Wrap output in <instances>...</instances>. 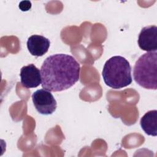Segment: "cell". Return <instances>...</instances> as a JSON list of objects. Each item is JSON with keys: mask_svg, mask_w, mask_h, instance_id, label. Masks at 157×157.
<instances>
[{"mask_svg": "<svg viewBox=\"0 0 157 157\" xmlns=\"http://www.w3.org/2000/svg\"><path fill=\"white\" fill-rule=\"evenodd\" d=\"M140 124L144 131L149 136L157 135V110H152L147 112L141 118Z\"/></svg>", "mask_w": 157, "mask_h": 157, "instance_id": "ba28073f", "label": "cell"}, {"mask_svg": "<svg viewBox=\"0 0 157 157\" xmlns=\"http://www.w3.org/2000/svg\"><path fill=\"white\" fill-rule=\"evenodd\" d=\"M50 45L49 39L40 35H32L27 40V47L29 53L36 56H41L45 54Z\"/></svg>", "mask_w": 157, "mask_h": 157, "instance_id": "52a82bcc", "label": "cell"}, {"mask_svg": "<svg viewBox=\"0 0 157 157\" xmlns=\"http://www.w3.org/2000/svg\"><path fill=\"white\" fill-rule=\"evenodd\" d=\"M18 7L21 11H28L31 8V2L29 1H23L20 2Z\"/></svg>", "mask_w": 157, "mask_h": 157, "instance_id": "9c48e42d", "label": "cell"}, {"mask_svg": "<svg viewBox=\"0 0 157 157\" xmlns=\"http://www.w3.org/2000/svg\"><path fill=\"white\" fill-rule=\"evenodd\" d=\"M139 47L147 52H156L157 50V27L155 25L143 28L139 35Z\"/></svg>", "mask_w": 157, "mask_h": 157, "instance_id": "5b68a950", "label": "cell"}, {"mask_svg": "<svg viewBox=\"0 0 157 157\" xmlns=\"http://www.w3.org/2000/svg\"><path fill=\"white\" fill-rule=\"evenodd\" d=\"M102 75L105 83L113 89L126 87L132 83L131 67L121 56H114L104 64Z\"/></svg>", "mask_w": 157, "mask_h": 157, "instance_id": "7a4b0ae2", "label": "cell"}, {"mask_svg": "<svg viewBox=\"0 0 157 157\" xmlns=\"http://www.w3.org/2000/svg\"><path fill=\"white\" fill-rule=\"evenodd\" d=\"M80 66L67 54L48 56L40 67L42 87L49 91H61L72 86L80 78Z\"/></svg>", "mask_w": 157, "mask_h": 157, "instance_id": "6da1fadb", "label": "cell"}, {"mask_svg": "<svg viewBox=\"0 0 157 157\" xmlns=\"http://www.w3.org/2000/svg\"><path fill=\"white\" fill-rule=\"evenodd\" d=\"M20 76L22 86L26 88H36L42 83L40 71L33 64L22 67Z\"/></svg>", "mask_w": 157, "mask_h": 157, "instance_id": "8992f818", "label": "cell"}, {"mask_svg": "<svg viewBox=\"0 0 157 157\" xmlns=\"http://www.w3.org/2000/svg\"><path fill=\"white\" fill-rule=\"evenodd\" d=\"M135 82L149 90L157 88V52H147L136 61L133 69Z\"/></svg>", "mask_w": 157, "mask_h": 157, "instance_id": "3957f363", "label": "cell"}, {"mask_svg": "<svg viewBox=\"0 0 157 157\" xmlns=\"http://www.w3.org/2000/svg\"><path fill=\"white\" fill-rule=\"evenodd\" d=\"M32 100L37 111L42 115L52 114L56 110L57 103L50 91L40 89L32 94Z\"/></svg>", "mask_w": 157, "mask_h": 157, "instance_id": "277c9868", "label": "cell"}]
</instances>
